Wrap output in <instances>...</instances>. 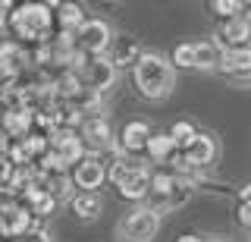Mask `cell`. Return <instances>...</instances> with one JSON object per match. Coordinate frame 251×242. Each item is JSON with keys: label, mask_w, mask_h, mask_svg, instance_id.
Wrapping results in <instances>:
<instances>
[{"label": "cell", "mask_w": 251, "mask_h": 242, "mask_svg": "<svg viewBox=\"0 0 251 242\" xmlns=\"http://www.w3.org/2000/svg\"><path fill=\"white\" fill-rule=\"evenodd\" d=\"M6 35H10L16 44H22V48H38V44L50 41V38L57 35V28H53V6L38 3V0L13 3Z\"/></svg>", "instance_id": "obj_1"}, {"label": "cell", "mask_w": 251, "mask_h": 242, "mask_svg": "<svg viewBox=\"0 0 251 242\" xmlns=\"http://www.w3.org/2000/svg\"><path fill=\"white\" fill-rule=\"evenodd\" d=\"M132 85L145 101H163L176 88V69L167 57L154 51H141V57L132 66Z\"/></svg>", "instance_id": "obj_2"}, {"label": "cell", "mask_w": 251, "mask_h": 242, "mask_svg": "<svg viewBox=\"0 0 251 242\" xmlns=\"http://www.w3.org/2000/svg\"><path fill=\"white\" fill-rule=\"evenodd\" d=\"M157 230H160V211L138 205L116 223L113 236L116 242H151L157 236Z\"/></svg>", "instance_id": "obj_3"}, {"label": "cell", "mask_w": 251, "mask_h": 242, "mask_svg": "<svg viewBox=\"0 0 251 242\" xmlns=\"http://www.w3.org/2000/svg\"><path fill=\"white\" fill-rule=\"evenodd\" d=\"M75 51L88 54V57H107V48L113 41V32L104 19H85V26L73 35Z\"/></svg>", "instance_id": "obj_4"}, {"label": "cell", "mask_w": 251, "mask_h": 242, "mask_svg": "<svg viewBox=\"0 0 251 242\" xmlns=\"http://www.w3.org/2000/svg\"><path fill=\"white\" fill-rule=\"evenodd\" d=\"M69 179H73V186L78 192H98L107 183V163L100 158H94V154H85L73 167V176Z\"/></svg>", "instance_id": "obj_5"}, {"label": "cell", "mask_w": 251, "mask_h": 242, "mask_svg": "<svg viewBox=\"0 0 251 242\" xmlns=\"http://www.w3.org/2000/svg\"><path fill=\"white\" fill-rule=\"evenodd\" d=\"M35 223L38 220L31 217V211L25 205H19V201H13V205H6L0 211V236L3 239H19L22 233H28Z\"/></svg>", "instance_id": "obj_6"}, {"label": "cell", "mask_w": 251, "mask_h": 242, "mask_svg": "<svg viewBox=\"0 0 251 242\" xmlns=\"http://www.w3.org/2000/svg\"><path fill=\"white\" fill-rule=\"evenodd\" d=\"M50 151L57 154V158L66 163V170H69V167H75V163L85 158V142H82V135L73 132V129H57L50 135Z\"/></svg>", "instance_id": "obj_7"}, {"label": "cell", "mask_w": 251, "mask_h": 242, "mask_svg": "<svg viewBox=\"0 0 251 242\" xmlns=\"http://www.w3.org/2000/svg\"><path fill=\"white\" fill-rule=\"evenodd\" d=\"M116 192L123 195L126 201H141L151 195V170L141 167V163H135V167L126 173L120 183H116Z\"/></svg>", "instance_id": "obj_8"}, {"label": "cell", "mask_w": 251, "mask_h": 242, "mask_svg": "<svg viewBox=\"0 0 251 242\" xmlns=\"http://www.w3.org/2000/svg\"><path fill=\"white\" fill-rule=\"evenodd\" d=\"M141 57V44L135 41L132 35H113V41H110V48H107V60L113 63V69L120 73V69L126 66H135V60Z\"/></svg>", "instance_id": "obj_9"}, {"label": "cell", "mask_w": 251, "mask_h": 242, "mask_svg": "<svg viewBox=\"0 0 251 242\" xmlns=\"http://www.w3.org/2000/svg\"><path fill=\"white\" fill-rule=\"evenodd\" d=\"M148 138H151V126H148L145 120H129L126 126L120 129V151L126 158H132V154H145V145Z\"/></svg>", "instance_id": "obj_10"}, {"label": "cell", "mask_w": 251, "mask_h": 242, "mask_svg": "<svg viewBox=\"0 0 251 242\" xmlns=\"http://www.w3.org/2000/svg\"><path fill=\"white\" fill-rule=\"evenodd\" d=\"M217 44L223 51H232V48H251V26L242 16L235 19H226L217 32Z\"/></svg>", "instance_id": "obj_11"}, {"label": "cell", "mask_w": 251, "mask_h": 242, "mask_svg": "<svg viewBox=\"0 0 251 242\" xmlns=\"http://www.w3.org/2000/svg\"><path fill=\"white\" fill-rule=\"evenodd\" d=\"M50 6H53V28H57V35L73 38L85 26V19H88L78 3H50Z\"/></svg>", "instance_id": "obj_12"}, {"label": "cell", "mask_w": 251, "mask_h": 242, "mask_svg": "<svg viewBox=\"0 0 251 242\" xmlns=\"http://www.w3.org/2000/svg\"><path fill=\"white\" fill-rule=\"evenodd\" d=\"M220 73H226L232 82L239 79H248L251 76V48H232V51H223L220 54Z\"/></svg>", "instance_id": "obj_13"}, {"label": "cell", "mask_w": 251, "mask_h": 242, "mask_svg": "<svg viewBox=\"0 0 251 242\" xmlns=\"http://www.w3.org/2000/svg\"><path fill=\"white\" fill-rule=\"evenodd\" d=\"M182 158H185V163H188L192 170L207 167V163L217 158V142H214V135H207V132H198V135L192 138V145L182 151Z\"/></svg>", "instance_id": "obj_14"}, {"label": "cell", "mask_w": 251, "mask_h": 242, "mask_svg": "<svg viewBox=\"0 0 251 242\" xmlns=\"http://www.w3.org/2000/svg\"><path fill=\"white\" fill-rule=\"evenodd\" d=\"M25 73V48L16 44L13 38H6V44L0 48V79H16Z\"/></svg>", "instance_id": "obj_15"}, {"label": "cell", "mask_w": 251, "mask_h": 242, "mask_svg": "<svg viewBox=\"0 0 251 242\" xmlns=\"http://www.w3.org/2000/svg\"><path fill=\"white\" fill-rule=\"evenodd\" d=\"M0 129H3V135L10 138V142H22V138L35 129L31 126V113L28 110H3V116H0Z\"/></svg>", "instance_id": "obj_16"}, {"label": "cell", "mask_w": 251, "mask_h": 242, "mask_svg": "<svg viewBox=\"0 0 251 242\" xmlns=\"http://www.w3.org/2000/svg\"><path fill=\"white\" fill-rule=\"evenodd\" d=\"M69 208H73V214L78 220H98L100 211H104V201H100L98 192H75L69 198Z\"/></svg>", "instance_id": "obj_17"}, {"label": "cell", "mask_w": 251, "mask_h": 242, "mask_svg": "<svg viewBox=\"0 0 251 242\" xmlns=\"http://www.w3.org/2000/svg\"><path fill=\"white\" fill-rule=\"evenodd\" d=\"M145 154L154 163H170L179 151H176V145H173V138L167 132H151V138H148V145H145Z\"/></svg>", "instance_id": "obj_18"}, {"label": "cell", "mask_w": 251, "mask_h": 242, "mask_svg": "<svg viewBox=\"0 0 251 242\" xmlns=\"http://www.w3.org/2000/svg\"><path fill=\"white\" fill-rule=\"evenodd\" d=\"M220 48L217 41H192V60H195V69H217L220 66Z\"/></svg>", "instance_id": "obj_19"}, {"label": "cell", "mask_w": 251, "mask_h": 242, "mask_svg": "<svg viewBox=\"0 0 251 242\" xmlns=\"http://www.w3.org/2000/svg\"><path fill=\"white\" fill-rule=\"evenodd\" d=\"M28 85V76H16V79H6L0 85V104H3V110H22V91H25Z\"/></svg>", "instance_id": "obj_20"}, {"label": "cell", "mask_w": 251, "mask_h": 242, "mask_svg": "<svg viewBox=\"0 0 251 242\" xmlns=\"http://www.w3.org/2000/svg\"><path fill=\"white\" fill-rule=\"evenodd\" d=\"M167 135L173 138V145H176V151H185V148L192 145V138L198 135V129H195V126H192L188 120H176V123L170 126V132H167Z\"/></svg>", "instance_id": "obj_21"}, {"label": "cell", "mask_w": 251, "mask_h": 242, "mask_svg": "<svg viewBox=\"0 0 251 242\" xmlns=\"http://www.w3.org/2000/svg\"><path fill=\"white\" fill-rule=\"evenodd\" d=\"M170 63L173 69H195V60H192V41H179L170 54Z\"/></svg>", "instance_id": "obj_22"}, {"label": "cell", "mask_w": 251, "mask_h": 242, "mask_svg": "<svg viewBox=\"0 0 251 242\" xmlns=\"http://www.w3.org/2000/svg\"><path fill=\"white\" fill-rule=\"evenodd\" d=\"M210 10H214V16L226 22V19L242 16V0H210Z\"/></svg>", "instance_id": "obj_23"}, {"label": "cell", "mask_w": 251, "mask_h": 242, "mask_svg": "<svg viewBox=\"0 0 251 242\" xmlns=\"http://www.w3.org/2000/svg\"><path fill=\"white\" fill-rule=\"evenodd\" d=\"M16 242H50V233H47L41 223H35L28 233H22V236L16 239Z\"/></svg>", "instance_id": "obj_24"}, {"label": "cell", "mask_w": 251, "mask_h": 242, "mask_svg": "<svg viewBox=\"0 0 251 242\" xmlns=\"http://www.w3.org/2000/svg\"><path fill=\"white\" fill-rule=\"evenodd\" d=\"M10 176H13V163H10V158H6V154H0V189H6Z\"/></svg>", "instance_id": "obj_25"}, {"label": "cell", "mask_w": 251, "mask_h": 242, "mask_svg": "<svg viewBox=\"0 0 251 242\" xmlns=\"http://www.w3.org/2000/svg\"><path fill=\"white\" fill-rule=\"evenodd\" d=\"M10 13H13V0H0V32H6V26H10Z\"/></svg>", "instance_id": "obj_26"}, {"label": "cell", "mask_w": 251, "mask_h": 242, "mask_svg": "<svg viewBox=\"0 0 251 242\" xmlns=\"http://www.w3.org/2000/svg\"><path fill=\"white\" fill-rule=\"evenodd\" d=\"M235 217H239V223L245 226V230H251V205H239V214Z\"/></svg>", "instance_id": "obj_27"}, {"label": "cell", "mask_w": 251, "mask_h": 242, "mask_svg": "<svg viewBox=\"0 0 251 242\" xmlns=\"http://www.w3.org/2000/svg\"><path fill=\"white\" fill-rule=\"evenodd\" d=\"M239 205H251V183L239 192Z\"/></svg>", "instance_id": "obj_28"}, {"label": "cell", "mask_w": 251, "mask_h": 242, "mask_svg": "<svg viewBox=\"0 0 251 242\" xmlns=\"http://www.w3.org/2000/svg\"><path fill=\"white\" fill-rule=\"evenodd\" d=\"M242 19L251 26V0H242Z\"/></svg>", "instance_id": "obj_29"}, {"label": "cell", "mask_w": 251, "mask_h": 242, "mask_svg": "<svg viewBox=\"0 0 251 242\" xmlns=\"http://www.w3.org/2000/svg\"><path fill=\"white\" fill-rule=\"evenodd\" d=\"M6 148H10V138H6L3 129H0V154H6Z\"/></svg>", "instance_id": "obj_30"}, {"label": "cell", "mask_w": 251, "mask_h": 242, "mask_svg": "<svg viewBox=\"0 0 251 242\" xmlns=\"http://www.w3.org/2000/svg\"><path fill=\"white\" fill-rule=\"evenodd\" d=\"M176 242H204V239H198V236H192V233H185V236H179Z\"/></svg>", "instance_id": "obj_31"}, {"label": "cell", "mask_w": 251, "mask_h": 242, "mask_svg": "<svg viewBox=\"0 0 251 242\" xmlns=\"http://www.w3.org/2000/svg\"><path fill=\"white\" fill-rule=\"evenodd\" d=\"M6 38H10V35H6V32H0V48H3V44H6Z\"/></svg>", "instance_id": "obj_32"}, {"label": "cell", "mask_w": 251, "mask_h": 242, "mask_svg": "<svg viewBox=\"0 0 251 242\" xmlns=\"http://www.w3.org/2000/svg\"><path fill=\"white\" fill-rule=\"evenodd\" d=\"M204 242H229V239H223V236H217V239H204Z\"/></svg>", "instance_id": "obj_33"}]
</instances>
